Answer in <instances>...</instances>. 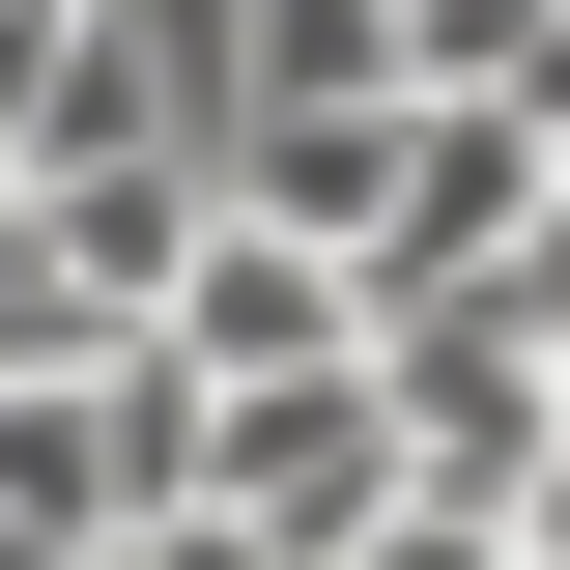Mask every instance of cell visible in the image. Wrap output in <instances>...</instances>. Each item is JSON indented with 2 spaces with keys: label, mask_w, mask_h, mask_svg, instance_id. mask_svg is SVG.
<instances>
[{
  "label": "cell",
  "mask_w": 570,
  "mask_h": 570,
  "mask_svg": "<svg viewBox=\"0 0 570 570\" xmlns=\"http://www.w3.org/2000/svg\"><path fill=\"white\" fill-rule=\"evenodd\" d=\"M0 371H58V314H29V257H0Z\"/></svg>",
  "instance_id": "cell-6"
},
{
  "label": "cell",
  "mask_w": 570,
  "mask_h": 570,
  "mask_svg": "<svg viewBox=\"0 0 570 570\" xmlns=\"http://www.w3.org/2000/svg\"><path fill=\"white\" fill-rule=\"evenodd\" d=\"M343 570H570V513H485V485H400Z\"/></svg>",
  "instance_id": "cell-4"
},
{
  "label": "cell",
  "mask_w": 570,
  "mask_h": 570,
  "mask_svg": "<svg viewBox=\"0 0 570 570\" xmlns=\"http://www.w3.org/2000/svg\"><path fill=\"white\" fill-rule=\"evenodd\" d=\"M86 570H228V542H200V513H115V542H86Z\"/></svg>",
  "instance_id": "cell-5"
},
{
  "label": "cell",
  "mask_w": 570,
  "mask_h": 570,
  "mask_svg": "<svg viewBox=\"0 0 570 570\" xmlns=\"http://www.w3.org/2000/svg\"><path fill=\"white\" fill-rule=\"evenodd\" d=\"M200 513L228 570H343L371 513H400V428H371V371H257V400H200Z\"/></svg>",
  "instance_id": "cell-2"
},
{
  "label": "cell",
  "mask_w": 570,
  "mask_h": 570,
  "mask_svg": "<svg viewBox=\"0 0 570 570\" xmlns=\"http://www.w3.org/2000/svg\"><path fill=\"white\" fill-rule=\"evenodd\" d=\"M142 343L200 371V400H257V371H343V343H371V285H343V257H285L257 200H200V257L142 285Z\"/></svg>",
  "instance_id": "cell-3"
},
{
  "label": "cell",
  "mask_w": 570,
  "mask_h": 570,
  "mask_svg": "<svg viewBox=\"0 0 570 570\" xmlns=\"http://www.w3.org/2000/svg\"><path fill=\"white\" fill-rule=\"evenodd\" d=\"M513 257H570V115L542 86H400V171H371V314L400 285H513Z\"/></svg>",
  "instance_id": "cell-1"
}]
</instances>
